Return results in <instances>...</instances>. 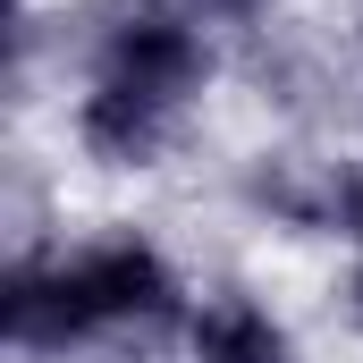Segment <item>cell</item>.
<instances>
[{"label": "cell", "mask_w": 363, "mask_h": 363, "mask_svg": "<svg viewBox=\"0 0 363 363\" xmlns=\"http://www.w3.org/2000/svg\"><path fill=\"white\" fill-rule=\"evenodd\" d=\"M245 194L262 203V211H279V220H296V228H347V203H355V169H338V161H304V152H279V161H262L254 178H245Z\"/></svg>", "instance_id": "3957f363"}, {"label": "cell", "mask_w": 363, "mask_h": 363, "mask_svg": "<svg viewBox=\"0 0 363 363\" xmlns=\"http://www.w3.org/2000/svg\"><path fill=\"white\" fill-rule=\"evenodd\" d=\"M347 228L363 237V178H355V203H347Z\"/></svg>", "instance_id": "8992f818"}, {"label": "cell", "mask_w": 363, "mask_h": 363, "mask_svg": "<svg viewBox=\"0 0 363 363\" xmlns=\"http://www.w3.org/2000/svg\"><path fill=\"white\" fill-rule=\"evenodd\" d=\"M194 355L203 363H287V338H279V321L262 304L220 296V304L194 313Z\"/></svg>", "instance_id": "277c9868"}, {"label": "cell", "mask_w": 363, "mask_h": 363, "mask_svg": "<svg viewBox=\"0 0 363 363\" xmlns=\"http://www.w3.org/2000/svg\"><path fill=\"white\" fill-rule=\"evenodd\" d=\"M194 17H211V26H262V9L271 0H186Z\"/></svg>", "instance_id": "5b68a950"}, {"label": "cell", "mask_w": 363, "mask_h": 363, "mask_svg": "<svg viewBox=\"0 0 363 363\" xmlns=\"http://www.w3.org/2000/svg\"><path fill=\"white\" fill-rule=\"evenodd\" d=\"M60 279H68V304H77L85 338L93 330H161V321H178V279L135 237H110V245L68 254Z\"/></svg>", "instance_id": "6da1fadb"}, {"label": "cell", "mask_w": 363, "mask_h": 363, "mask_svg": "<svg viewBox=\"0 0 363 363\" xmlns=\"http://www.w3.org/2000/svg\"><path fill=\"white\" fill-rule=\"evenodd\" d=\"M77 135H85L93 161H110V169H144V161H161V144L178 135V101L135 93V85H93L85 110H77Z\"/></svg>", "instance_id": "7a4b0ae2"}]
</instances>
